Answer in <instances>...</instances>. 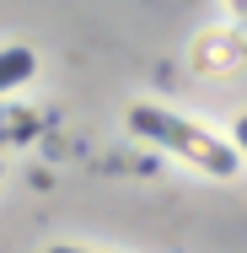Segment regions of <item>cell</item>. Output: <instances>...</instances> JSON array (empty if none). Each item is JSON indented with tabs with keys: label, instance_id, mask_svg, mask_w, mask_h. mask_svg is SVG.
<instances>
[{
	"label": "cell",
	"instance_id": "cell-1",
	"mask_svg": "<svg viewBox=\"0 0 247 253\" xmlns=\"http://www.w3.org/2000/svg\"><path fill=\"white\" fill-rule=\"evenodd\" d=\"M129 129H140L150 140L172 146L177 156H188V162L210 167V172H237V162H231V151H226L220 140L199 135L194 124H183V119H172V113H161V108H135V113H129Z\"/></svg>",
	"mask_w": 247,
	"mask_h": 253
},
{
	"label": "cell",
	"instance_id": "cell-2",
	"mask_svg": "<svg viewBox=\"0 0 247 253\" xmlns=\"http://www.w3.org/2000/svg\"><path fill=\"white\" fill-rule=\"evenodd\" d=\"M27 76H33V54L27 49H0V92L16 86V81H27Z\"/></svg>",
	"mask_w": 247,
	"mask_h": 253
},
{
	"label": "cell",
	"instance_id": "cell-3",
	"mask_svg": "<svg viewBox=\"0 0 247 253\" xmlns=\"http://www.w3.org/2000/svg\"><path fill=\"white\" fill-rule=\"evenodd\" d=\"M237 140H242V146H247V119H237Z\"/></svg>",
	"mask_w": 247,
	"mask_h": 253
},
{
	"label": "cell",
	"instance_id": "cell-4",
	"mask_svg": "<svg viewBox=\"0 0 247 253\" xmlns=\"http://www.w3.org/2000/svg\"><path fill=\"white\" fill-rule=\"evenodd\" d=\"M54 253H81V248H54Z\"/></svg>",
	"mask_w": 247,
	"mask_h": 253
}]
</instances>
